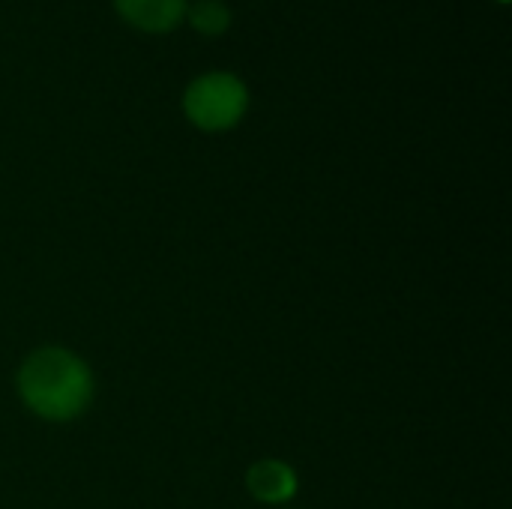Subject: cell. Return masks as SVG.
<instances>
[{
	"instance_id": "obj_2",
	"label": "cell",
	"mask_w": 512,
	"mask_h": 509,
	"mask_svg": "<svg viewBox=\"0 0 512 509\" xmlns=\"http://www.w3.org/2000/svg\"><path fill=\"white\" fill-rule=\"evenodd\" d=\"M246 102H249L246 84L231 72H210L195 78L183 99L189 120L210 132L234 126L243 117Z\"/></svg>"
},
{
	"instance_id": "obj_5",
	"label": "cell",
	"mask_w": 512,
	"mask_h": 509,
	"mask_svg": "<svg viewBox=\"0 0 512 509\" xmlns=\"http://www.w3.org/2000/svg\"><path fill=\"white\" fill-rule=\"evenodd\" d=\"M189 18L192 24L201 30V33H222L231 21V12L222 0H198L192 9H189Z\"/></svg>"
},
{
	"instance_id": "obj_4",
	"label": "cell",
	"mask_w": 512,
	"mask_h": 509,
	"mask_svg": "<svg viewBox=\"0 0 512 509\" xmlns=\"http://www.w3.org/2000/svg\"><path fill=\"white\" fill-rule=\"evenodd\" d=\"M114 3L132 24L144 30H168L186 12V0H114Z\"/></svg>"
},
{
	"instance_id": "obj_3",
	"label": "cell",
	"mask_w": 512,
	"mask_h": 509,
	"mask_svg": "<svg viewBox=\"0 0 512 509\" xmlns=\"http://www.w3.org/2000/svg\"><path fill=\"white\" fill-rule=\"evenodd\" d=\"M246 489L252 492V498L264 501V504H282L288 498H294L297 492V474L285 465V462H255L246 474Z\"/></svg>"
},
{
	"instance_id": "obj_1",
	"label": "cell",
	"mask_w": 512,
	"mask_h": 509,
	"mask_svg": "<svg viewBox=\"0 0 512 509\" xmlns=\"http://www.w3.org/2000/svg\"><path fill=\"white\" fill-rule=\"evenodd\" d=\"M21 402L42 420L66 423L87 411L93 399V375L81 357L66 348H42L18 369Z\"/></svg>"
}]
</instances>
